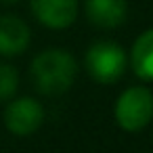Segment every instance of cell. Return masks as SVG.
<instances>
[{
  "label": "cell",
  "instance_id": "8992f818",
  "mask_svg": "<svg viewBox=\"0 0 153 153\" xmlns=\"http://www.w3.org/2000/svg\"><path fill=\"white\" fill-rule=\"evenodd\" d=\"M32 40L27 23L17 15H0V55L17 57L21 55Z\"/></svg>",
  "mask_w": 153,
  "mask_h": 153
},
{
  "label": "cell",
  "instance_id": "9c48e42d",
  "mask_svg": "<svg viewBox=\"0 0 153 153\" xmlns=\"http://www.w3.org/2000/svg\"><path fill=\"white\" fill-rule=\"evenodd\" d=\"M19 88V74L17 67L9 63H0V103H7L15 97Z\"/></svg>",
  "mask_w": 153,
  "mask_h": 153
},
{
  "label": "cell",
  "instance_id": "3957f363",
  "mask_svg": "<svg viewBox=\"0 0 153 153\" xmlns=\"http://www.w3.org/2000/svg\"><path fill=\"white\" fill-rule=\"evenodd\" d=\"M84 65L99 84H113L126 71V53L113 42H97L86 51Z\"/></svg>",
  "mask_w": 153,
  "mask_h": 153
},
{
  "label": "cell",
  "instance_id": "52a82bcc",
  "mask_svg": "<svg viewBox=\"0 0 153 153\" xmlns=\"http://www.w3.org/2000/svg\"><path fill=\"white\" fill-rule=\"evenodd\" d=\"M84 11L92 25L101 30H113L126 21L128 2L126 0H86Z\"/></svg>",
  "mask_w": 153,
  "mask_h": 153
},
{
  "label": "cell",
  "instance_id": "6da1fadb",
  "mask_svg": "<svg viewBox=\"0 0 153 153\" xmlns=\"http://www.w3.org/2000/svg\"><path fill=\"white\" fill-rule=\"evenodd\" d=\"M30 76L38 92L55 97L71 88L78 76V63L65 48H46L34 57Z\"/></svg>",
  "mask_w": 153,
  "mask_h": 153
},
{
  "label": "cell",
  "instance_id": "ba28073f",
  "mask_svg": "<svg viewBox=\"0 0 153 153\" xmlns=\"http://www.w3.org/2000/svg\"><path fill=\"white\" fill-rule=\"evenodd\" d=\"M130 63L140 80L153 82V27L143 32L134 40L130 51Z\"/></svg>",
  "mask_w": 153,
  "mask_h": 153
},
{
  "label": "cell",
  "instance_id": "30bf717a",
  "mask_svg": "<svg viewBox=\"0 0 153 153\" xmlns=\"http://www.w3.org/2000/svg\"><path fill=\"white\" fill-rule=\"evenodd\" d=\"M2 2H7V4H11V2H17V0H2Z\"/></svg>",
  "mask_w": 153,
  "mask_h": 153
},
{
  "label": "cell",
  "instance_id": "277c9868",
  "mask_svg": "<svg viewBox=\"0 0 153 153\" xmlns=\"http://www.w3.org/2000/svg\"><path fill=\"white\" fill-rule=\"evenodd\" d=\"M4 126L15 136H30L34 134L44 122V107L32 97H19L7 101L2 113Z\"/></svg>",
  "mask_w": 153,
  "mask_h": 153
},
{
  "label": "cell",
  "instance_id": "7a4b0ae2",
  "mask_svg": "<svg viewBox=\"0 0 153 153\" xmlns=\"http://www.w3.org/2000/svg\"><path fill=\"white\" fill-rule=\"evenodd\" d=\"M115 122L126 132H138L153 120V94L145 86L126 88L115 101Z\"/></svg>",
  "mask_w": 153,
  "mask_h": 153
},
{
  "label": "cell",
  "instance_id": "5b68a950",
  "mask_svg": "<svg viewBox=\"0 0 153 153\" xmlns=\"http://www.w3.org/2000/svg\"><path fill=\"white\" fill-rule=\"evenodd\" d=\"M34 17L48 30H65L78 17V0H32Z\"/></svg>",
  "mask_w": 153,
  "mask_h": 153
}]
</instances>
